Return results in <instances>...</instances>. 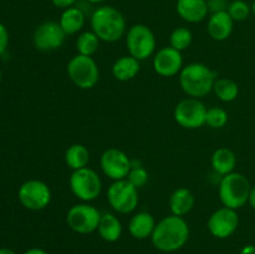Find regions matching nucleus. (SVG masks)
<instances>
[{
	"label": "nucleus",
	"instance_id": "nucleus-2",
	"mask_svg": "<svg viewBox=\"0 0 255 254\" xmlns=\"http://www.w3.org/2000/svg\"><path fill=\"white\" fill-rule=\"evenodd\" d=\"M90 25L91 31L104 42H116L126 34V20L122 12L109 5L94 10L90 17Z\"/></svg>",
	"mask_w": 255,
	"mask_h": 254
},
{
	"label": "nucleus",
	"instance_id": "nucleus-15",
	"mask_svg": "<svg viewBox=\"0 0 255 254\" xmlns=\"http://www.w3.org/2000/svg\"><path fill=\"white\" fill-rule=\"evenodd\" d=\"M153 70L162 77H172L179 75L183 69V55L172 46H164L153 55Z\"/></svg>",
	"mask_w": 255,
	"mask_h": 254
},
{
	"label": "nucleus",
	"instance_id": "nucleus-33",
	"mask_svg": "<svg viewBox=\"0 0 255 254\" xmlns=\"http://www.w3.org/2000/svg\"><path fill=\"white\" fill-rule=\"evenodd\" d=\"M52 5L57 9H61V10H66L69 7H72L76 5L77 0H51Z\"/></svg>",
	"mask_w": 255,
	"mask_h": 254
},
{
	"label": "nucleus",
	"instance_id": "nucleus-18",
	"mask_svg": "<svg viewBox=\"0 0 255 254\" xmlns=\"http://www.w3.org/2000/svg\"><path fill=\"white\" fill-rule=\"evenodd\" d=\"M139 70H141V61L134 59L131 55H125V56L119 57L111 67L112 76L117 81L122 82L133 80L138 75Z\"/></svg>",
	"mask_w": 255,
	"mask_h": 254
},
{
	"label": "nucleus",
	"instance_id": "nucleus-14",
	"mask_svg": "<svg viewBox=\"0 0 255 254\" xmlns=\"http://www.w3.org/2000/svg\"><path fill=\"white\" fill-rule=\"evenodd\" d=\"M67 35L56 21H45L36 27L34 32V45L39 51L50 52L64 45Z\"/></svg>",
	"mask_w": 255,
	"mask_h": 254
},
{
	"label": "nucleus",
	"instance_id": "nucleus-10",
	"mask_svg": "<svg viewBox=\"0 0 255 254\" xmlns=\"http://www.w3.org/2000/svg\"><path fill=\"white\" fill-rule=\"evenodd\" d=\"M207 107L199 99L188 97L177 104L173 116L177 124L187 129H196L206 125Z\"/></svg>",
	"mask_w": 255,
	"mask_h": 254
},
{
	"label": "nucleus",
	"instance_id": "nucleus-17",
	"mask_svg": "<svg viewBox=\"0 0 255 254\" xmlns=\"http://www.w3.org/2000/svg\"><path fill=\"white\" fill-rule=\"evenodd\" d=\"M234 21L228 11H219L211 14L207 24L208 35L214 41H224L233 32Z\"/></svg>",
	"mask_w": 255,
	"mask_h": 254
},
{
	"label": "nucleus",
	"instance_id": "nucleus-22",
	"mask_svg": "<svg viewBox=\"0 0 255 254\" xmlns=\"http://www.w3.org/2000/svg\"><path fill=\"white\" fill-rule=\"evenodd\" d=\"M85 21H86L85 12L80 7L72 6L66 10H62L59 24L62 27L65 34L75 35L81 31L85 25Z\"/></svg>",
	"mask_w": 255,
	"mask_h": 254
},
{
	"label": "nucleus",
	"instance_id": "nucleus-20",
	"mask_svg": "<svg viewBox=\"0 0 255 254\" xmlns=\"http://www.w3.org/2000/svg\"><path fill=\"white\" fill-rule=\"evenodd\" d=\"M169 209L174 216L183 217L193 209L196 204V198L191 189L186 187H179L169 197Z\"/></svg>",
	"mask_w": 255,
	"mask_h": 254
},
{
	"label": "nucleus",
	"instance_id": "nucleus-8",
	"mask_svg": "<svg viewBox=\"0 0 255 254\" xmlns=\"http://www.w3.org/2000/svg\"><path fill=\"white\" fill-rule=\"evenodd\" d=\"M106 196L110 207L120 214L132 213L138 207V188L127 179L112 182L107 189Z\"/></svg>",
	"mask_w": 255,
	"mask_h": 254
},
{
	"label": "nucleus",
	"instance_id": "nucleus-4",
	"mask_svg": "<svg viewBox=\"0 0 255 254\" xmlns=\"http://www.w3.org/2000/svg\"><path fill=\"white\" fill-rule=\"evenodd\" d=\"M251 189V182L244 174L232 172L221 178L218 187L219 199L224 207L237 211L248 203Z\"/></svg>",
	"mask_w": 255,
	"mask_h": 254
},
{
	"label": "nucleus",
	"instance_id": "nucleus-26",
	"mask_svg": "<svg viewBox=\"0 0 255 254\" xmlns=\"http://www.w3.org/2000/svg\"><path fill=\"white\" fill-rule=\"evenodd\" d=\"M101 40L96 36L94 31H85L79 35L76 40V50L79 55L92 56L97 52Z\"/></svg>",
	"mask_w": 255,
	"mask_h": 254
},
{
	"label": "nucleus",
	"instance_id": "nucleus-16",
	"mask_svg": "<svg viewBox=\"0 0 255 254\" xmlns=\"http://www.w3.org/2000/svg\"><path fill=\"white\" fill-rule=\"evenodd\" d=\"M176 10L179 17L189 24L203 21L209 12L207 0H177Z\"/></svg>",
	"mask_w": 255,
	"mask_h": 254
},
{
	"label": "nucleus",
	"instance_id": "nucleus-28",
	"mask_svg": "<svg viewBox=\"0 0 255 254\" xmlns=\"http://www.w3.org/2000/svg\"><path fill=\"white\" fill-rule=\"evenodd\" d=\"M228 122V114L224 109L218 106H213L207 109L206 125L211 128H222Z\"/></svg>",
	"mask_w": 255,
	"mask_h": 254
},
{
	"label": "nucleus",
	"instance_id": "nucleus-6",
	"mask_svg": "<svg viewBox=\"0 0 255 254\" xmlns=\"http://www.w3.org/2000/svg\"><path fill=\"white\" fill-rule=\"evenodd\" d=\"M66 71L72 84L81 90L92 89L100 80L99 66L92 56L75 55L67 64Z\"/></svg>",
	"mask_w": 255,
	"mask_h": 254
},
{
	"label": "nucleus",
	"instance_id": "nucleus-3",
	"mask_svg": "<svg viewBox=\"0 0 255 254\" xmlns=\"http://www.w3.org/2000/svg\"><path fill=\"white\" fill-rule=\"evenodd\" d=\"M179 85L189 97L201 99L213 91L217 74L206 64L192 62L183 66L179 72Z\"/></svg>",
	"mask_w": 255,
	"mask_h": 254
},
{
	"label": "nucleus",
	"instance_id": "nucleus-24",
	"mask_svg": "<svg viewBox=\"0 0 255 254\" xmlns=\"http://www.w3.org/2000/svg\"><path fill=\"white\" fill-rule=\"evenodd\" d=\"M65 163L71 171L81 169L87 167L90 161V152L86 146L80 143L71 144L69 148L65 151Z\"/></svg>",
	"mask_w": 255,
	"mask_h": 254
},
{
	"label": "nucleus",
	"instance_id": "nucleus-5",
	"mask_svg": "<svg viewBox=\"0 0 255 254\" xmlns=\"http://www.w3.org/2000/svg\"><path fill=\"white\" fill-rule=\"evenodd\" d=\"M69 187L77 199L90 203L101 193L102 181L95 169L85 167L71 172L69 177Z\"/></svg>",
	"mask_w": 255,
	"mask_h": 254
},
{
	"label": "nucleus",
	"instance_id": "nucleus-36",
	"mask_svg": "<svg viewBox=\"0 0 255 254\" xmlns=\"http://www.w3.org/2000/svg\"><path fill=\"white\" fill-rule=\"evenodd\" d=\"M24 254H49V253L42 248H30L27 249Z\"/></svg>",
	"mask_w": 255,
	"mask_h": 254
},
{
	"label": "nucleus",
	"instance_id": "nucleus-23",
	"mask_svg": "<svg viewBox=\"0 0 255 254\" xmlns=\"http://www.w3.org/2000/svg\"><path fill=\"white\" fill-rule=\"evenodd\" d=\"M97 233L105 242H109V243L119 241L122 234L121 221L114 213L101 214Z\"/></svg>",
	"mask_w": 255,
	"mask_h": 254
},
{
	"label": "nucleus",
	"instance_id": "nucleus-11",
	"mask_svg": "<svg viewBox=\"0 0 255 254\" xmlns=\"http://www.w3.org/2000/svg\"><path fill=\"white\" fill-rule=\"evenodd\" d=\"M19 201L30 211H41L51 202V189L45 182L39 179H29L19 188Z\"/></svg>",
	"mask_w": 255,
	"mask_h": 254
},
{
	"label": "nucleus",
	"instance_id": "nucleus-13",
	"mask_svg": "<svg viewBox=\"0 0 255 254\" xmlns=\"http://www.w3.org/2000/svg\"><path fill=\"white\" fill-rule=\"evenodd\" d=\"M209 233L218 239L229 238L239 227V216L236 209L221 207L216 209L207 222Z\"/></svg>",
	"mask_w": 255,
	"mask_h": 254
},
{
	"label": "nucleus",
	"instance_id": "nucleus-29",
	"mask_svg": "<svg viewBox=\"0 0 255 254\" xmlns=\"http://www.w3.org/2000/svg\"><path fill=\"white\" fill-rule=\"evenodd\" d=\"M228 14L233 19V21H246L252 14V6H249L248 2L244 0H234V1L229 2L228 9H227Z\"/></svg>",
	"mask_w": 255,
	"mask_h": 254
},
{
	"label": "nucleus",
	"instance_id": "nucleus-1",
	"mask_svg": "<svg viewBox=\"0 0 255 254\" xmlns=\"http://www.w3.org/2000/svg\"><path fill=\"white\" fill-rule=\"evenodd\" d=\"M189 233V226L183 217L169 214L157 222L151 241L156 249L164 253H171L186 246Z\"/></svg>",
	"mask_w": 255,
	"mask_h": 254
},
{
	"label": "nucleus",
	"instance_id": "nucleus-32",
	"mask_svg": "<svg viewBox=\"0 0 255 254\" xmlns=\"http://www.w3.org/2000/svg\"><path fill=\"white\" fill-rule=\"evenodd\" d=\"M7 45H9V32L6 27L0 22V55L6 51Z\"/></svg>",
	"mask_w": 255,
	"mask_h": 254
},
{
	"label": "nucleus",
	"instance_id": "nucleus-37",
	"mask_svg": "<svg viewBox=\"0 0 255 254\" xmlns=\"http://www.w3.org/2000/svg\"><path fill=\"white\" fill-rule=\"evenodd\" d=\"M0 254H17V253L10 248H0Z\"/></svg>",
	"mask_w": 255,
	"mask_h": 254
},
{
	"label": "nucleus",
	"instance_id": "nucleus-19",
	"mask_svg": "<svg viewBox=\"0 0 255 254\" xmlns=\"http://www.w3.org/2000/svg\"><path fill=\"white\" fill-rule=\"evenodd\" d=\"M157 222L148 212H138L131 218L128 223V231L136 239L151 238Z\"/></svg>",
	"mask_w": 255,
	"mask_h": 254
},
{
	"label": "nucleus",
	"instance_id": "nucleus-25",
	"mask_svg": "<svg viewBox=\"0 0 255 254\" xmlns=\"http://www.w3.org/2000/svg\"><path fill=\"white\" fill-rule=\"evenodd\" d=\"M213 92L221 101L232 102L238 97L239 86L234 80L228 79V77H221L214 82Z\"/></svg>",
	"mask_w": 255,
	"mask_h": 254
},
{
	"label": "nucleus",
	"instance_id": "nucleus-39",
	"mask_svg": "<svg viewBox=\"0 0 255 254\" xmlns=\"http://www.w3.org/2000/svg\"><path fill=\"white\" fill-rule=\"evenodd\" d=\"M252 14L255 16V0L253 1V4H252Z\"/></svg>",
	"mask_w": 255,
	"mask_h": 254
},
{
	"label": "nucleus",
	"instance_id": "nucleus-34",
	"mask_svg": "<svg viewBox=\"0 0 255 254\" xmlns=\"http://www.w3.org/2000/svg\"><path fill=\"white\" fill-rule=\"evenodd\" d=\"M239 254H255V246H253V244L244 246L239 252Z\"/></svg>",
	"mask_w": 255,
	"mask_h": 254
},
{
	"label": "nucleus",
	"instance_id": "nucleus-7",
	"mask_svg": "<svg viewBox=\"0 0 255 254\" xmlns=\"http://www.w3.org/2000/svg\"><path fill=\"white\" fill-rule=\"evenodd\" d=\"M126 45L128 55L138 61H143L156 54L157 40L151 27L144 24H136L127 31Z\"/></svg>",
	"mask_w": 255,
	"mask_h": 254
},
{
	"label": "nucleus",
	"instance_id": "nucleus-27",
	"mask_svg": "<svg viewBox=\"0 0 255 254\" xmlns=\"http://www.w3.org/2000/svg\"><path fill=\"white\" fill-rule=\"evenodd\" d=\"M192 41H193V35L188 27H177L171 32V36H169V46L181 52L188 49Z\"/></svg>",
	"mask_w": 255,
	"mask_h": 254
},
{
	"label": "nucleus",
	"instance_id": "nucleus-40",
	"mask_svg": "<svg viewBox=\"0 0 255 254\" xmlns=\"http://www.w3.org/2000/svg\"><path fill=\"white\" fill-rule=\"evenodd\" d=\"M0 79H1V72H0Z\"/></svg>",
	"mask_w": 255,
	"mask_h": 254
},
{
	"label": "nucleus",
	"instance_id": "nucleus-9",
	"mask_svg": "<svg viewBox=\"0 0 255 254\" xmlns=\"http://www.w3.org/2000/svg\"><path fill=\"white\" fill-rule=\"evenodd\" d=\"M101 212L92 204L81 202L70 207L66 213V223L71 231L79 234H90L97 231Z\"/></svg>",
	"mask_w": 255,
	"mask_h": 254
},
{
	"label": "nucleus",
	"instance_id": "nucleus-12",
	"mask_svg": "<svg viewBox=\"0 0 255 254\" xmlns=\"http://www.w3.org/2000/svg\"><path fill=\"white\" fill-rule=\"evenodd\" d=\"M100 167L107 178L114 181L126 179L132 168V161L119 148H107L100 157Z\"/></svg>",
	"mask_w": 255,
	"mask_h": 254
},
{
	"label": "nucleus",
	"instance_id": "nucleus-31",
	"mask_svg": "<svg viewBox=\"0 0 255 254\" xmlns=\"http://www.w3.org/2000/svg\"><path fill=\"white\" fill-rule=\"evenodd\" d=\"M207 5H208V10L211 14L219 11H227L228 9V0H207Z\"/></svg>",
	"mask_w": 255,
	"mask_h": 254
},
{
	"label": "nucleus",
	"instance_id": "nucleus-35",
	"mask_svg": "<svg viewBox=\"0 0 255 254\" xmlns=\"http://www.w3.org/2000/svg\"><path fill=\"white\" fill-rule=\"evenodd\" d=\"M248 203L249 206L255 211V186L252 187L251 189V193H249V199H248Z\"/></svg>",
	"mask_w": 255,
	"mask_h": 254
},
{
	"label": "nucleus",
	"instance_id": "nucleus-38",
	"mask_svg": "<svg viewBox=\"0 0 255 254\" xmlns=\"http://www.w3.org/2000/svg\"><path fill=\"white\" fill-rule=\"evenodd\" d=\"M86 2H90V4H101V2L106 1V0H85Z\"/></svg>",
	"mask_w": 255,
	"mask_h": 254
},
{
	"label": "nucleus",
	"instance_id": "nucleus-21",
	"mask_svg": "<svg viewBox=\"0 0 255 254\" xmlns=\"http://www.w3.org/2000/svg\"><path fill=\"white\" fill-rule=\"evenodd\" d=\"M211 164L213 171L218 176H227L234 172L237 164V157L232 149L227 147H221L216 149L211 157Z\"/></svg>",
	"mask_w": 255,
	"mask_h": 254
},
{
	"label": "nucleus",
	"instance_id": "nucleus-30",
	"mask_svg": "<svg viewBox=\"0 0 255 254\" xmlns=\"http://www.w3.org/2000/svg\"><path fill=\"white\" fill-rule=\"evenodd\" d=\"M126 179L129 182V183L133 184L136 188H141V187L146 186L147 182H148L149 179L148 171H147L143 166H141V164H138V166L134 164L133 161H132V168L131 171H129L128 176H127Z\"/></svg>",
	"mask_w": 255,
	"mask_h": 254
}]
</instances>
